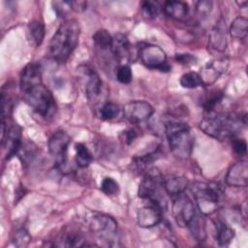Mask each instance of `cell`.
Returning <instances> with one entry per match:
<instances>
[{"mask_svg": "<svg viewBox=\"0 0 248 248\" xmlns=\"http://www.w3.org/2000/svg\"><path fill=\"white\" fill-rule=\"evenodd\" d=\"M246 125V115H237L232 112H207L200 128L208 136L224 140L235 138Z\"/></svg>", "mask_w": 248, "mask_h": 248, "instance_id": "1", "label": "cell"}, {"mask_svg": "<svg viewBox=\"0 0 248 248\" xmlns=\"http://www.w3.org/2000/svg\"><path fill=\"white\" fill-rule=\"evenodd\" d=\"M80 27L77 20L70 19L60 24L49 42V54L58 63H64L78 44Z\"/></svg>", "mask_w": 248, "mask_h": 248, "instance_id": "2", "label": "cell"}, {"mask_svg": "<svg viewBox=\"0 0 248 248\" xmlns=\"http://www.w3.org/2000/svg\"><path fill=\"white\" fill-rule=\"evenodd\" d=\"M165 131L171 153L179 159L189 158L194 147V136L188 124L170 121L166 124Z\"/></svg>", "mask_w": 248, "mask_h": 248, "instance_id": "3", "label": "cell"}, {"mask_svg": "<svg viewBox=\"0 0 248 248\" xmlns=\"http://www.w3.org/2000/svg\"><path fill=\"white\" fill-rule=\"evenodd\" d=\"M191 192L201 213L211 215L220 205L224 187L218 182H195L191 187Z\"/></svg>", "mask_w": 248, "mask_h": 248, "instance_id": "4", "label": "cell"}, {"mask_svg": "<svg viewBox=\"0 0 248 248\" xmlns=\"http://www.w3.org/2000/svg\"><path fill=\"white\" fill-rule=\"evenodd\" d=\"M25 102L42 116H48L55 108L52 93L42 83L23 93Z\"/></svg>", "mask_w": 248, "mask_h": 248, "instance_id": "5", "label": "cell"}, {"mask_svg": "<svg viewBox=\"0 0 248 248\" xmlns=\"http://www.w3.org/2000/svg\"><path fill=\"white\" fill-rule=\"evenodd\" d=\"M163 182L164 178L157 169L148 170L140 183L139 197L142 200H151L162 203L160 200V189L163 187Z\"/></svg>", "mask_w": 248, "mask_h": 248, "instance_id": "6", "label": "cell"}, {"mask_svg": "<svg viewBox=\"0 0 248 248\" xmlns=\"http://www.w3.org/2000/svg\"><path fill=\"white\" fill-rule=\"evenodd\" d=\"M141 62L149 69L161 72H169L170 66L167 62L166 52L156 45L146 44L140 47L139 51Z\"/></svg>", "mask_w": 248, "mask_h": 248, "instance_id": "7", "label": "cell"}, {"mask_svg": "<svg viewBox=\"0 0 248 248\" xmlns=\"http://www.w3.org/2000/svg\"><path fill=\"white\" fill-rule=\"evenodd\" d=\"M89 224L91 229L102 240L108 242L109 245L115 240L117 222L111 216L100 212H93Z\"/></svg>", "mask_w": 248, "mask_h": 248, "instance_id": "8", "label": "cell"}, {"mask_svg": "<svg viewBox=\"0 0 248 248\" xmlns=\"http://www.w3.org/2000/svg\"><path fill=\"white\" fill-rule=\"evenodd\" d=\"M171 212L176 224L180 227H187L197 213L193 202L184 193L174 196Z\"/></svg>", "mask_w": 248, "mask_h": 248, "instance_id": "9", "label": "cell"}, {"mask_svg": "<svg viewBox=\"0 0 248 248\" xmlns=\"http://www.w3.org/2000/svg\"><path fill=\"white\" fill-rule=\"evenodd\" d=\"M71 142L70 136L62 130L55 132L48 140V151L55 160V167L63 170L67 163V150Z\"/></svg>", "mask_w": 248, "mask_h": 248, "instance_id": "10", "label": "cell"}, {"mask_svg": "<svg viewBox=\"0 0 248 248\" xmlns=\"http://www.w3.org/2000/svg\"><path fill=\"white\" fill-rule=\"evenodd\" d=\"M145 203L137 212V222L141 228H152L162 221L163 204L156 201L144 200Z\"/></svg>", "mask_w": 248, "mask_h": 248, "instance_id": "11", "label": "cell"}, {"mask_svg": "<svg viewBox=\"0 0 248 248\" xmlns=\"http://www.w3.org/2000/svg\"><path fill=\"white\" fill-rule=\"evenodd\" d=\"M82 83L84 86L85 94L90 102H95L102 93V80L98 73L87 65H81L78 67Z\"/></svg>", "mask_w": 248, "mask_h": 248, "instance_id": "12", "label": "cell"}, {"mask_svg": "<svg viewBox=\"0 0 248 248\" xmlns=\"http://www.w3.org/2000/svg\"><path fill=\"white\" fill-rule=\"evenodd\" d=\"M154 112L153 107L142 100L128 102L123 107L124 117L131 123L139 124L148 120Z\"/></svg>", "mask_w": 248, "mask_h": 248, "instance_id": "13", "label": "cell"}, {"mask_svg": "<svg viewBox=\"0 0 248 248\" xmlns=\"http://www.w3.org/2000/svg\"><path fill=\"white\" fill-rule=\"evenodd\" d=\"M2 144L5 145L6 159L10 160L16 155L21 147V129L17 124L6 128V121H2Z\"/></svg>", "mask_w": 248, "mask_h": 248, "instance_id": "14", "label": "cell"}, {"mask_svg": "<svg viewBox=\"0 0 248 248\" xmlns=\"http://www.w3.org/2000/svg\"><path fill=\"white\" fill-rule=\"evenodd\" d=\"M229 66V60L225 57L209 61L199 73L202 85L214 83L223 75Z\"/></svg>", "mask_w": 248, "mask_h": 248, "instance_id": "15", "label": "cell"}, {"mask_svg": "<svg viewBox=\"0 0 248 248\" xmlns=\"http://www.w3.org/2000/svg\"><path fill=\"white\" fill-rule=\"evenodd\" d=\"M42 83V68L39 63L30 62L21 71L19 76L20 91L25 93L34 86Z\"/></svg>", "mask_w": 248, "mask_h": 248, "instance_id": "16", "label": "cell"}, {"mask_svg": "<svg viewBox=\"0 0 248 248\" xmlns=\"http://www.w3.org/2000/svg\"><path fill=\"white\" fill-rule=\"evenodd\" d=\"M226 183L232 187H246L248 184V164L239 161L231 166L226 174Z\"/></svg>", "mask_w": 248, "mask_h": 248, "instance_id": "17", "label": "cell"}, {"mask_svg": "<svg viewBox=\"0 0 248 248\" xmlns=\"http://www.w3.org/2000/svg\"><path fill=\"white\" fill-rule=\"evenodd\" d=\"M110 49L114 57L120 62L131 59V45L124 34H116L112 37Z\"/></svg>", "mask_w": 248, "mask_h": 248, "instance_id": "18", "label": "cell"}, {"mask_svg": "<svg viewBox=\"0 0 248 248\" xmlns=\"http://www.w3.org/2000/svg\"><path fill=\"white\" fill-rule=\"evenodd\" d=\"M208 44L211 48L222 52L227 47V32L226 25L223 21H219L209 32Z\"/></svg>", "mask_w": 248, "mask_h": 248, "instance_id": "19", "label": "cell"}, {"mask_svg": "<svg viewBox=\"0 0 248 248\" xmlns=\"http://www.w3.org/2000/svg\"><path fill=\"white\" fill-rule=\"evenodd\" d=\"M163 10L168 16L176 20H184L189 14V6L183 1H166Z\"/></svg>", "mask_w": 248, "mask_h": 248, "instance_id": "20", "label": "cell"}, {"mask_svg": "<svg viewBox=\"0 0 248 248\" xmlns=\"http://www.w3.org/2000/svg\"><path fill=\"white\" fill-rule=\"evenodd\" d=\"M214 227L217 243L221 246L228 245L234 236V230L220 218L214 221Z\"/></svg>", "mask_w": 248, "mask_h": 248, "instance_id": "21", "label": "cell"}, {"mask_svg": "<svg viewBox=\"0 0 248 248\" xmlns=\"http://www.w3.org/2000/svg\"><path fill=\"white\" fill-rule=\"evenodd\" d=\"M45 34H46L45 24L41 20L35 19L28 24L27 40L32 46L34 47L39 46L44 41Z\"/></svg>", "mask_w": 248, "mask_h": 248, "instance_id": "22", "label": "cell"}, {"mask_svg": "<svg viewBox=\"0 0 248 248\" xmlns=\"http://www.w3.org/2000/svg\"><path fill=\"white\" fill-rule=\"evenodd\" d=\"M188 179L184 176L180 175H171L163 182V188L165 191L170 196H176L184 192V190L188 187Z\"/></svg>", "mask_w": 248, "mask_h": 248, "instance_id": "23", "label": "cell"}, {"mask_svg": "<svg viewBox=\"0 0 248 248\" xmlns=\"http://www.w3.org/2000/svg\"><path fill=\"white\" fill-rule=\"evenodd\" d=\"M187 227L189 228L193 237H195L197 241H203L205 239V221L202 216L196 213V215Z\"/></svg>", "mask_w": 248, "mask_h": 248, "instance_id": "24", "label": "cell"}, {"mask_svg": "<svg viewBox=\"0 0 248 248\" xmlns=\"http://www.w3.org/2000/svg\"><path fill=\"white\" fill-rule=\"evenodd\" d=\"M248 32V20L243 16H237L230 26V34L236 39H245Z\"/></svg>", "mask_w": 248, "mask_h": 248, "instance_id": "25", "label": "cell"}, {"mask_svg": "<svg viewBox=\"0 0 248 248\" xmlns=\"http://www.w3.org/2000/svg\"><path fill=\"white\" fill-rule=\"evenodd\" d=\"M75 149H76V157H75L76 164L79 168L88 167L93 160V156L90 150L87 148V146L84 145L83 143L78 142L76 144Z\"/></svg>", "mask_w": 248, "mask_h": 248, "instance_id": "26", "label": "cell"}, {"mask_svg": "<svg viewBox=\"0 0 248 248\" xmlns=\"http://www.w3.org/2000/svg\"><path fill=\"white\" fill-rule=\"evenodd\" d=\"M93 42L96 46H98L101 49H107L110 48L112 37L106 29H99L97 30L93 36H92Z\"/></svg>", "mask_w": 248, "mask_h": 248, "instance_id": "27", "label": "cell"}, {"mask_svg": "<svg viewBox=\"0 0 248 248\" xmlns=\"http://www.w3.org/2000/svg\"><path fill=\"white\" fill-rule=\"evenodd\" d=\"M179 82L182 87L189 88V89L197 88L202 85L201 77L199 73H196V72H188L186 74H183L180 78Z\"/></svg>", "mask_w": 248, "mask_h": 248, "instance_id": "28", "label": "cell"}, {"mask_svg": "<svg viewBox=\"0 0 248 248\" xmlns=\"http://www.w3.org/2000/svg\"><path fill=\"white\" fill-rule=\"evenodd\" d=\"M119 110L120 108L116 104L107 102L100 108V117L103 120H112L118 115Z\"/></svg>", "mask_w": 248, "mask_h": 248, "instance_id": "29", "label": "cell"}, {"mask_svg": "<svg viewBox=\"0 0 248 248\" xmlns=\"http://www.w3.org/2000/svg\"><path fill=\"white\" fill-rule=\"evenodd\" d=\"M62 245L66 247H78V246H84L85 245V239L84 237L76 232H67L63 238H62Z\"/></svg>", "mask_w": 248, "mask_h": 248, "instance_id": "30", "label": "cell"}, {"mask_svg": "<svg viewBox=\"0 0 248 248\" xmlns=\"http://www.w3.org/2000/svg\"><path fill=\"white\" fill-rule=\"evenodd\" d=\"M223 99V92L221 91H214L212 92L203 102L202 107L206 112L214 111L215 107L221 102Z\"/></svg>", "mask_w": 248, "mask_h": 248, "instance_id": "31", "label": "cell"}, {"mask_svg": "<svg viewBox=\"0 0 248 248\" xmlns=\"http://www.w3.org/2000/svg\"><path fill=\"white\" fill-rule=\"evenodd\" d=\"M142 15L147 18H154L160 12L159 3L156 1H144L141 4Z\"/></svg>", "mask_w": 248, "mask_h": 248, "instance_id": "32", "label": "cell"}, {"mask_svg": "<svg viewBox=\"0 0 248 248\" xmlns=\"http://www.w3.org/2000/svg\"><path fill=\"white\" fill-rule=\"evenodd\" d=\"M102 191L108 196L117 195L119 192V185L112 177H105L101 183Z\"/></svg>", "mask_w": 248, "mask_h": 248, "instance_id": "33", "label": "cell"}, {"mask_svg": "<svg viewBox=\"0 0 248 248\" xmlns=\"http://www.w3.org/2000/svg\"><path fill=\"white\" fill-rule=\"evenodd\" d=\"M133 78V74H132V70L131 68L126 65H120L117 69H116V78L119 82L124 83V84H128L131 82Z\"/></svg>", "mask_w": 248, "mask_h": 248, "instance_id": "34", "label": "cell"}, {"mask_svg": "<svg viewBox=\"0 0 248 248\" xmlns=\"http://www.w3.org/2000/svg\"><path fill=\"white\" fill-rule=\"evenodd\" d=\"M30 240H31L30 234L28 233L27 230H25L23 228L18 230L15 233V236H14V239H13L15 245L17 246V247H24V246H26L29 243Z\"/></svg>", "mask_w": 248, "mask_h": 248, "instance_id": "35", "label": "cell"}, {"mask_svg": "<svg viewBox=\"0 0 248 248\" xmlns=\"http://www.w3.org/2000/svg\"><path fill=\"white\" fill-rule=\"evenodd\" d=\"M211 8H212V2L203 0V1H198L196 3L195 10L197 15H199L200 16H206L210 13Z\"/></svg>", "mask_w": 248, "mask_h": 248, "instance_id": "36", "label": "cell"}, {"mask_svg": "<svg viewBox=\"0 0 248 248\" xmlns=\"http://www.w3.org/2000/svg\"><path fill=\"white\" fill-rule=\"evenodd\" d=\"M232 146L233 151L238 154V155H244L246 153V149H247V144L246 141L242 139H238V138H232Z\"/></svg>", "mask_w": 248, "mask_h": 248, "instance_id": "37", "label": "cell"}, {"mask_svg": "<svg viewBox=\"0 0 248 248\" xmlns=\"http://www.w3.org/2000/svg\"><path fill=\"white\" fill-rule=\"evenodd\" d=\"M52 6L58 16H63L67 13V10H71L69 1H55L52 2Z\"/></svg>", "mask_w": 248, "mask_h": 248, "instance_id": "38", "label": "cell"}, {"mask_svg": "<svg viewBox=\"0 0 248 248\" xmlns=\"http://www.w3.org/2000/svg\"><path fill=\"white\" fill-rule=\"evenodd\" d=\"M175 60L177 62H179L180 64L183 65H189V64H193L195 63L194 61L196 60V57L193 56L190 53H177L175 55Z\"/></svg>", "mask_w": 248, "mask_h": 248, "instance_id": "39", "label": "cell"}, {"mask_svg": "<svg viewBox=\"0 0 248 248\" xmlns=\"http://www.w3.org/2000/svg\"><path fill=\"white\" fill-rule=\"evenodd\" d=\"M69 5L71 10L78 13H81L86 9L87 3L85 1H69Z\"/></svg>", "mask_w": 248, "mask_h": 248, "instance_id": "40", "label": "cell"}, {"mask_svg": "<svg viewBox=\"0 0 248 248\" xmlns=\"http://www.w3.org/2000/svg\"><path fill=\"white\" fill-rule=\"evenodd\" d=\"M122 136H123L122 139H123L124 142H126L127 144H130V143H132V142L134 141V140L137 138V133H136L134 130L130 129V130L123 131Z\"/></svg>", "mask_w": 248, "mask_h": 248, "instance_id": "41", "label": "cell"}, {"mask_svg": "<svg viewBox=\"0 0 248 248\" xmlns=\"http://www.w3.org/2000/svg\"><path fill=\"white\" fill-rule=\"evenodd\" d=\"M236 4L240 7V8H246L247 6V1H242V2H236Z\"/></svg>", "mask_w": 248, "mask_h": 248, "instance_id": "42", "label": "cell"}]
</instances>
